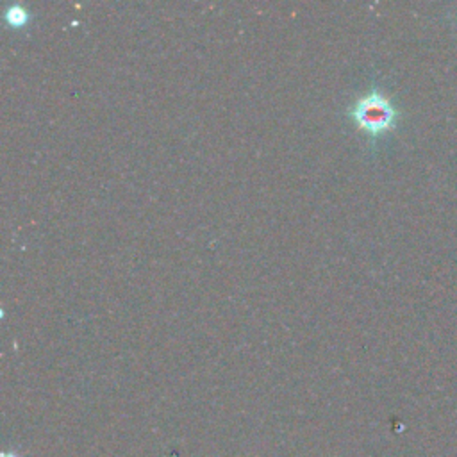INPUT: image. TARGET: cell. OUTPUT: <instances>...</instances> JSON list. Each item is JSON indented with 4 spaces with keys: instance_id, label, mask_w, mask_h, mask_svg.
I'll return each instance as SVG.
<instances>
[{
    "instance_id": "cell-1",
    "label": "cell",
    "mask_w": 457,
    "mask_h": 457,
    "mask_svg": "<svg viewBox=\"0 0 457 457\" xmlns=\"http://www.w3.org/2000/svg\"><path fill=\"white\" fill-rule=\"evenodd\" d=\"M350 118L370 136H378L396 123V107L378 89H371L357 98L350 111Z\"/></svg>"
},
{
    "instance_id": "cell-2",
    "label": "cell",
    "mask_w": 457,
    "mask_h": 457,
    "mask_svg": "<svg viewBox=\"0 0 457 457\" xmlns=\"http://www.w3.org/2000/svg\"><path fill=\"white\" fill-rule=\"evenodd\" d=\"M4 18H5V21L11 27H21V25H25L29 21L30 14H29L25 5H21V4H9L5 7V11H4Z\"/></svg>"
}]
</instances>
